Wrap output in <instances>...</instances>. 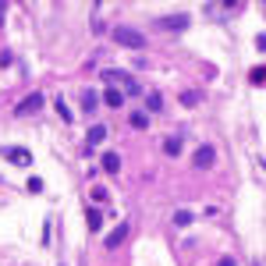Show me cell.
I'll return each instance as SVG.
<instances>
[{"instance_id":"1","label":"cell","mask_w":266,"mask_h":266,"mask_svg":"<svg viewBox=\"0 0 266 266\" xmlns=\"http://www.w3.org/2000/svg\"><path fill=\"white\" fill-rule=\"evenodd\" d=\"M121 47H128V50H142L145 47V39H142V32L139 28H131V25H114V32H110Z\"/></svg>"},{"instance_id":"2","label":"cell","mask_w":266,"mask_h":266,"mask_svg":"<svg viewBox=\"0 0 266 266\" xmlns=\"http://www.w3.org/2000/svg\"><path fill=\"white\" fill-rule=\"evenodd\" d=\"M156 28H170V32H185L188 14H170V18H156Z\"/></svg>"},{"instance_id":"3","label":"cell","mask_w":266,"mask_h":266,"mask_svg":"<svg viewBox=\"0 0 266 266\" xmlns=\"http://www.w3.org/2000/svg\"><path fill=\"white\" fill-rule=\"evenodd\" d=\"M4 156L11 160V164H18V167H28V164H32V153L22 149V145H11V149H4Z\"/></svg>"},{"instance_id":"4","label":"cell","mask_w":266,"mask_h":266,"mask_svg":"<svg viewBox=\"0 0 266 266\" xmlns=\"http://www.w3.org/2000/svg\"><path fill=\"white\" fill-rule=\"evenodd\" d=\"M192 160H195V167H202V170H206V167H213V160H217V149H213V145H199Z\"/></svg>"},{"instance_id":"5","label":"cell","mask_w":266,"mask_h":266,"mask_svg":"<svg viewBox=\"0 0 266 266\" xmlns=\"http://www.w3.org/2000/svg\"><path fill=\"white\" fill-rule=\"evenodd\" d=\"M103 139H107V128H103V124H93V128H89V139H85V153H93V145H99Z\"/></svg>"},{"instance_id":"6","label":"cell","mask_w":266,"mask_h":266,"mask_svg":"<svg viewBox=\"0 0 266 266\" xmlns=\"http://www.w3.org/2000/svg\"><path fill=\"white\" fill-rule=\"evenodd\" d=\"M39 107H43V96H39V93H32L25 103H18V110H14V114H18V117H22V114H36Z\"/></svg>"},{"instance_id":"7","label":"cell","mask_w":266,"mask_h":266,"mask_svg":"<svg viewBox=\"0 0 266 266\" xmlns=\"http://www.w3.org/2000/svg\"><path fill=\"white\" fill-rule=\"evenodd\" d=\"M124 238H128V224H117V227L110 231V238H103V245H107V248H117Z\"/></svg>"},{"instance_id":"8","label":"cell","mask_w":266,"mask_h":266,"mask_svg":"<svg viewBox=\"0 0 266 266\" xmlns=\"http://www.w3.org/2000/svg\"><path fill=\"white\" fill-rule=\"evenodd\" d=\"M103 103H107V107L110 110H117V107H124V93H121V89H107V93H103Z\"/></svg>"},{"instance_id":"9","label":"cell","mask_w":266,"mask_h":266,"mask_svg":"<svg viewBox=\"0 0 266 266\" xmlns=\"http://www.w3.org/2000/svg\"><path fill=\"white\" fill-rule=\"evenodd\" d=\"M103 170L117 174V170H121V156H117V153H103Z\"/></svg>"},{"instance_id":"10","label":"cell","mask_w":266,"mask_h":266,"mask_svg":"<svg viewBox=\"0 0 266 266\" xmlns=\"http://www.w3.org/2000/svg\"><path fill=\"white\" fill-rule=\"evenodd\" d=\"M85 224H89V231H99L103 227V213L99 210H85Z\"/></svg>"},{"instance_id":"11","label":"cell","mask_w":266,"mask_h":266,"mask_svg":"<svg viewBox=\"0 0 266 266\" xmlns=\"http://www.w3.org/2000/svg\"><path fill=\"white\" fill-rule=\"evenodd\" d=\"M131 128H149V114H145V110H135V114H131Z\"/></svg>"},{"instance_id":"12","label":"cell","mask_w":266,"mask_h":266,"mask_svg":"<svg viewBox=\"0 0 266 266\" xmlns=\"http://www.w3.org/2000/svg\"><path fill=\"white\" fill-rule=\"evenodd\" d=\"M192 220H195V213H192V210H177V213H174V224H177V227H188Z\"/></svg>"},{"instance_id":"13","label":"cell","mask_w":266,"mask_h":266,"mask_svg":"<svg viewBox=\"0 0 266 266\" xmlns=\"http://www.w3.org/2000/svg\"><path fill=\"white\" fill-rule=\"evenodd\" d=\"M145 107H149V110H164V96H160V93H149V96H145Z\"/></svg>"},{"instance_id":"14","label":"cell","mask_w":266,"mask_h":266,"mask_svg":"<svg viewBox=\"0 0 266 266\" xmlns=\"http://www.w3.org/2000/svg\"><path fill=\"white\" fill-rule=\"evenodd\" d=\"M164 153L167 156H177V153H181V139H167L164 142Z\"/></svg>"},{"instance_id":"15","label":"cell","mask_w":266,"mask_h":266,"mask_svg":"<svg viewBox=\"0 0 266 266\" xmlns=\"http://www.w3.org/2000/svg\"><path fill=\"white\" fill-rule=\"evenodd\" d=\"M82 107H85V114L96 107V93H93V89H85V93H82Z\"/></svg>"},{"instance_id":"16","label":"cell","mask_w":266,"mask_h":266,"mask_svg":"<svg viewBox=\"0 0 266 266\" xmlns=\"http://www.w3.org/2000/svg\"><path fill=\"white\" fill-rule=\"evenodd\" d=\"M195 103H199V93H192V89L181 93V107H195Z\"/></svg>"},{"instance_id":"17","label":"cell","mask_w":266,"mask_h":266,"mask_svg":"<svg viewBox=\"0 0 266 266\" xmlns=\"http://www.w3.org/2000/svg\"><path fill=\"white\" fill-rule=\"evenodd\" d=\"M57 114H61V117H64V121H71V110H68V103H64L61 96H57Z\"/></svg>"},{"instance_id":"18","label":"cell","mask_w":266,"mask_h":266,"mask_svg":"<svg viewBox=\"0 0 266 266\" xmlns=\"http://www.w3.org/2000/svg\"><path fill=\"white\" fill-rule=\"evenodd\" d=\"M248 78H252L256 85H263V78H266V68H252V75H248Z\"/></svg>"},{"instance_id":"19","label":"cell","mask_w":266,"mask_h":266,"mask_svg":"<svg viewBox=\"0 0 266 266\" xmlns=\"http://www.w3.org/2000/svg\"><path fill=\"white\" fill-rule=\"evenodd\" d=\"M28 192H43V177H28Z\"/></svg>"},{"instance_id":"20","label":"cell","mask_w":266,"mask_h":266,"mask_svg":"<svg viewBox=\"0 0 266 266\" xmlns=\"http://www.w3.org/2000/svg\"><path fill=\"white\" fill-rule=\"evenodd\" d=\"M93 199H99V202H103V199H107V188L96 185V188H93Z\"/></svg>"},{"instance_id":"21","label":"cell","mask_w":266,"mask_h":266,"mask_svg":"<svg viewBox=\"0 0 266 266\" xmlns=\"http://www.w3.org/2000/svg\"><path fill=\"white\" fill-rule=\"evenodd\" d=\"M217 266H238V263H234V259H231V256H224V259H220V263H217Z\"/></svg>"}]
</instances>
